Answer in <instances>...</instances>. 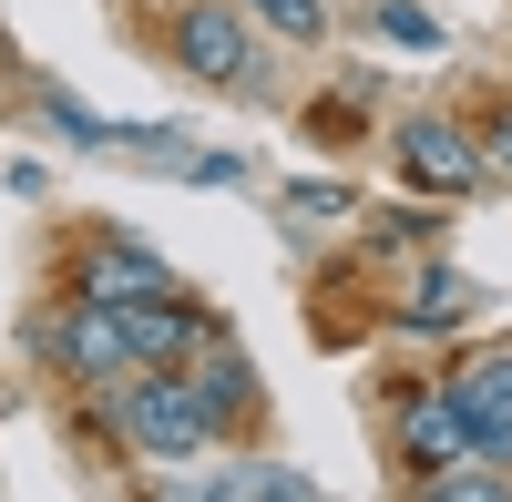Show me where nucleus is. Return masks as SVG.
Masks as SVG:
<instances>
[{"mask_svg": "<svg viewBox=\"0 0 512 502\" xmlns=\"http://www.w3.org/2000/svg\"><path fill=\"white\" fill-rule=\"evenodd\" d=\"M164 52H175V72H195L205 93H267V52H256L246 11H226V0H195V11H175Z\"/></svg>", "mask_w": 512, "mask_h": 502, "instance_id": "nucleus-1", "label": "nucleus"}, {"mask_svg": "<svg viewBox=\"0 0 512 502\" xmlns=\"http://www.w3.org/2000/svg\"><path fill=\"white\" fill-rule=\"evenodd\" d=\"M113 431L134 441V462H195V451L216 441V421L195 410L185 380H134V369L113 380Z\"/></svg>", "mask_w": 512, "mask_h": 502, "instance_id": "nucleus-2", "label": "nucleus"}, {"mask_svg": "<svg viewBox=\"0 0 512 502\" xmlns=\"http://www.w3.org/2000/svg\"><path fill=\"white\" fill-rule=\"evenodd\" d=\"M441 400L461 410V451H472V462H502V472H512V349L461 359Z\"/></svg>", "mask_w": 512, "mask_h": 502, "instance_id": "nucleus-3", "label": "nucleus"}, {"mask_svg": "<svg viewBox=\"0 0 512 502\" xmlns=\"http://www.w3.org/2000/svg\"><path fill=\"white\" fill-rule=\"evenodd\" d=\"M390 144H400V175H410V185H431V195H461V185H482V154L461 144L441 113H410Z\"/></svg>", "mask_w": 512, "mask_h": 502, "instance_id": "nucleus-4", "label": "nucleus"}, {"mask_svg": "<svg viewBox=\"0 0 512 502\" xmlns=\"http://www.w3.org/2000/svg\"><path fill=\"white\" fill-rule=\"evenodd\" d=\"M82 380H123L134 369V339H123V308H103V298H72V318H62V339H52Z\"/></svg>", "mask_w": 512, "mask_h": 502, "instance_id": "nucleus-5", "label": "nucleus"}, {"mask_svg": "<svg viewBox=\"0 0 512 502\" xmlns=\"http://www.w3.org/2000/svg\"><path fill=\"white\" fill-rule=\"evenodd\" d=\"M82 298H103V308H144V298H175V277H164L144 246H93V267H82Z\"/></svg>", "mask_w": 512, "mask_h": 502, "instance_id": "nucleus-6", "label": "nucleus"}, {"mask_svg": "<svg viewBox=\"0 0 512 502\" xmlns=\"http://www.w3.org/2000/svg\"><path fill=\"white\" fill-rule=\"evenodd\" d=\"M123 339H134V369H164V359L195 349V308L185 298H144V308H123Z\"/></svg>", "mask_w": 512, "mask_h": 502, "instance_id": "nucleus-7", "label": "nucleus"}, {"mask_svg": "<svg viewBox=\"0 0 512 502\" xmlns=\"http://www.w3.org/2000/svg\"><path fill=\"white\" fill-rule=\"evenodd\" d=\"M400 451H410V472H420V482L451 472V462H461V410H451V400L410 410V421H400Z\"/></svg>", "mask_w": 512, "mask_h": 502, "instance_id": "nucleus-8", "label": "nucleus"}, {"mask_svg": "<svg viewBox=\"0 0 512 502\" xmlns=\"http://www.w3.org/2000/svg\"><path fill=\"white\" fill-rule=\"evenodd\" d=\"M185 390H195V410H205V421L226 431L236 410H246V390H256V369H246V359H205V369H195Z\"/></svg>", "mask_w": 512, "mask_h": 502, "instance_id": "nucleus-9", "label": "nucleus"}, {"mask_svg": "<svg viewBox=\"0 0 512 502\" xmlns=\"http://www.w3.org/2000/svg\"><path fill=\"white\" fill-rule=\"evenodd\" d=\"M410 328H451V318H472V277H451V267H431L410 287V308H400Z\"/></svg>", "mask_w": 512, "mask_h": 502, "instance_id": "nucleus-10", "label": "nucleus"}, {"mask_svg": "<svg viewBox=\"0 0 512 502\" xmlns=\"http://www.w3.org/2000/svg\"><path fill=\"white\" fill-rule=\"evenodd\" d=\"M277 41H328V0H246Z\"/></svg>", "mask_w": 512, "mask_h": 502, "instance_id": "nucleus-11", "label": "nucleus"}, {"mask_svg": "<svg viewBox=\"0 0 512 502\" xmlns=\"http://www.w3.org/2000/svg\"><path fill=\"white\" fill-rule=\"evenodd\" d=\"M420 492H441V502H502V492H512V472H502V462H482V472H431Z\"/></svg>", "mask_w": 512, "mask_h": 502, "instance_id": "nucleus-12", "label": "nucleus"}, {"mask_svg": "<svg viewBox=\"0 0 512 502\" xmlns=\"http://www.w3.org/2000/svg\"><path fill=\"white\" fill-rule=\"evenodd\" d=\"M379 31H390L400 52H441V21H431V11H410V0H379Z\"/></svg>", "mask_w": 512, "mask_h": 502, "instance_id": "nucleus-13", "label": "nucleus"}, {"mask_svg": "<svg viewBox=\"0 0 512 502\" xmlns=\"http://www.w3.org/2000/svg\"><path fill=\"white\" fill-rule=\"evenodd\" d=\"M482 175H512V113H502L492 134H482Z\"/></svg>", "mask_w": 512, "mask_h": 502, "instance_id": "nucleus-14", "label": "nucleus"}]
</instances>
